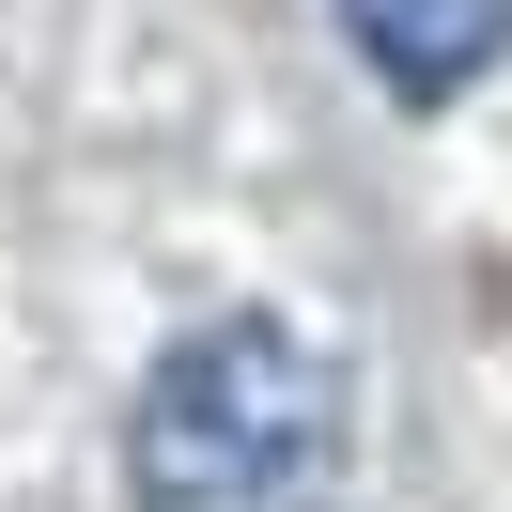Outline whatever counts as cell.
Returning a JSON list of instances; mask_svg holds the SVG:
<instances>
[{
  "label": "cell",
  "instance_id": "6da1fadb",
  "mask_svg": "<svg viewBox=\"0 0 512 512\" xmlns=\"http://www.w3.org/2000/svg\"><path fill=\"white\" fill-rule=\"evenodd\" d=\"M326 481H342V357L280 311L187 326L125 404L140 512H326Z\"/></svg>",
  "mask_w": 512,
  "mask_h": 512
},
{
  "label": "cell",
  "instance_id": "7a4b0ae2",
  "mask_svg": "<svg viewBox=\"0 0 512 512\" xmlns=\"http://www.w3.org/2000/svg\"><path fill=\"white\" fill-rule=\"evenodd\" d=\"M342 47H357L404 109H450L466 78L512 63V0H342Z\"/></svg>",
  "mask_w": 512,
  "mask_h": 512
}]
</instances>
